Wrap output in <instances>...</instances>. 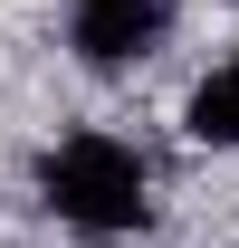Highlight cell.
Segmentation results:
<instances>
[{"instance_id": "1", "label": "cell", "mask_w": 239, "mask_h": 248, "mask_svg": "<svg viewBox=\"0 0 239 248\" xmlns=\"http://www.w3.org/2000/svg\"><path fill=\"white\" fill-rule=\"evenodd\" d=\"M38 201H48L67 229H86V239H124V229L153 219V172L115 134H67V143H48V162H38Z\"/></svg>"}, {"instance_id": "3", "label": "cell", "mask_w": 239, "mask_h": 248, "mask_svg": "<svg viewBox=\"0 0 239 248\" xmlns=\"http://www.w3.org/2000/svg\"><path fill=\"white\" fill-rule=\"evenodd\" d=\"M182 134H191V143H220V153H239V67H210L201 86H191V105H182Z\"/></svg>"}, {"instance_id": "2", "label": "cell", "mask_w": 239, "mask_h": 248, "mask_svg": "<svg viewBox=\"0 0 239 248\" xmlns=\"http://www.w3.org/2000/svg\"><path fill=\"white\" fill-rule=\"evenodd\" d=\"M172 29V0H67V38L86 67H134L163 48Z\"/></svg>"}]
</instances>
